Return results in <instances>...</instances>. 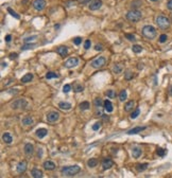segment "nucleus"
I'll list each match as a JSON object with an SVG mask.
<instances>
[{
    "mask_svg": "<svg viewBox=\"0 0 172 178\" xmlns=\"http://www.w3.org/2000/svg\"><path fill=\"white\" fill-rule=\"evenodd\" d=\"M80 171H81V168L79 166H70L63 168L61 170V173L64 176L71 177V176H74L78 174V173H80Z\"/></svg>",
    "mask_w": 172,
    "mask_h": 178,
    "instance_id": "obj_1",
    "label": "nucleus"
},
{
    "mask_svg": "<svg viewBox=\"0 0 172 178\" xmlns=\"http://www.w3.org/2000/svg\"><path fill=\"white\" fill-rule=\"evenodd\" d=\"M142 35L148 39H153L156 36V29L153 26H144L142 28Z\"/></svg>",
    "mask_w": 172,
    "mask_h": 178,
    "instance_id": "obj_2",
    "label": "nucleus"
},
{
    "mask_svg": "<svg viewBox=\"0 0 172 178\" xmlns=\"http://www.w3.org/2000/svg\"><path fill=\"white\" fill-rule=\"evenodd\" d=\"M141 17H142L141 12L138 10H131L126 14V19L131 22H137L141 19Z\"/></svg>",
    "mask_w": 172,
    "mask_h": 178,
    "instance_id": "obj_3",
    "label": "nucleus"
},
{
    "mask_svg": "<svg viewBox=\"0 0 172 178\" xmlns=\"http://www.w3.org/2000/svg\"><path fill=\"white\" fill-rule=\"evenodd\" d=\"M156 24L158 26V28L165 30V29H168L170 26V21H169V19L167 18V17L162 16V15H159V16L156 17Z\"/></svg>",
    "mask_w": 172,
    "mask_h": 178,
    "instance_id": "obj_4",
    "label": "nucleus"
},
{
    "mask_svg": "<svg viewBox=\"0 0 172 178\" xmlns=\"http://www.w3.org/2000/svg\"><path fill=\"white\" fill-rule=\"evenodd\" d=\"M105 64H106V58L103 56H100V57H98V58L94 60L92 63H90V66L95 69H100V68H102V67L105 66Z\"/></svg>",
    "mask_w": 172,
    "mask_h": 178,
    "instance_id": "obj_5",
    "label": "nucleus"
},
{
    "mask_svg": "<svg viewBox=\"0 0 172 178\" xmlns=\"http://www.w3.org/2000/svg\"><path fill=\"white\" fill-rule=\"evenodd\" d=\"M27 106H28V103H27V101L25 99H19V100H16L14 101L13 103L11 104V107L13 109H18V108H20V109H25Z\"/></svg>",
    "mask_w": 172,
    "mask_h": 178,
    "instance_id": "obj_6",
    "label": "nucleus"
},
{
    "mask_svg": "<svg viewBox=\"0 0 172 178\" xmlns=\"http://www.w3.org/2000/svg\"><path fill=\"white\" fill-rule=\"evenodd\" d=\"M32 6L34 8V10L36 11H43L46 8V1L45 0H34Z\"/></svg>",
    "mask_w": 172,
    "mask_h": 178,
    "instance_id": "obj_7",
    "label": "nucleus"
},
{
    "mask_svg": "<svg viewBox=\"0 0 172 178\" xmlns=\"http://www.w3.org/2000/svg\"><path fill=\"white\" fill-rule=\"evenodd\" d=\"M88 6L90 11H97L102 6V0H92Z\"/></svg>",
    "mask_w": 172,
    "mask_h": 178,
    "instance_id": "obj_8",
    "label": "nucleus"
},
{
    "mask_svg": "<svg viewBox=\"0 0 172 178\" xmlns=\"http://www.w3.org/2000/svg\"><path fill=\"white\" fill-rule=\"evenodd\" d=\"M60 119V114L57 111H50L48 114H47V121L48 122H56L57 120Z\"/></svg>",
    "mask_w": 172,
    "mask_h": 178,
    "instance_id": "obj_9",
    "label": "nucleus"
},
{
    "mask_svg": "<svg viewBox=\"0 0 172 178\" xmlns=\"http://www.w3.org/2000/svg\"><path fill=\"white\" fill-rule=\"evenodd\" d=\"M78 64H79V60L76 57H70V58H68L65 62L64 66L66 68H72V67H75Z\"/></svg>",
    "mask_w": 172,
    "mask_h": 178,
    "instance_id": "obj_10",
    "label": "nucleus"
},
{
    "mask_svg": "<svg viewBox=\"0 0 172 178\" xmlns=\"http://www.w3.org/2000/svg\"><path fill=\"white\" fill-rule=\"evenodd\" d=\"M113 166H114V162L113 160L110 158H104L102 160V166H103V170H107V168H111Z\"/></svg>",
    "mask_w": 172,
    "mask_h": 178,
    "instance_id": "obj_11",
    "label": "nucleus"
},
{
    "mask_svg": "<svg viewBox=\"0 0 172 178\" xmlns=\"http://www.w3.org/2000/svg\"><path fill=\"white\" fill-rule=\"evenodd\" d=\"M43 166L45 170H48V171H53L54 168H55V163H54L53 161H50V160H48V161H45Z\"/></svg>",
    "mask_w": 172,
    "mask_h": 178,
    "instance_id": "obj_12",
    "label": "nucleus"
},
{
    "mask_svg": "<svg viewBox=\"0 0 172 178\" xmlns=\"http://www.w3.org/2000/svg\"><path fill=\"white\" fill-rule=\"evenodd\" d=\"M27 171V161H20L19 163L17 164V172L19 173V174H22V173H25Z\"/></svg>",
    "mask_w": 172,
    "mask_h": 178,
    "instance_id": "obj_13",
    "label": "nucleus"
},
{
    "mask_svg": "<svg viewBox=\"0 0 172 178\" xmlns=\"http://www.w3.org/2000/svg\"><path fill=\"white\" fill-rule=\"evenodd\" d=\"M146 128H147L146 126H136V127L132 128V130H128V134H129V135H135V134H138V132H140L144 130Z\"/></svg>",
    "mask_w": 172,
    "mask_h": 178,
    "instance_id": "obj_14",
    "label": "nucleus"
},
{
    "mask_svg": "<svg viewBox=\"0 0 172 178\" xmlns=\"http://www.w3.org/2000/svg\"><path fill=\"white\" fill-rule=\"evenodd\" d=\"M104 109H105L106 112H112L113 110H114V107H113V104H112V102L110 100H106V101H104Z\"/></svg>",
    "mask_w": 172,
    "mask_h": 178,
    "instance_id": "obj_15",
    "label": "nucleus"
},
{
    "mask_svg": "<svg viewBox=\"0 0 172 178\" xmlns=\"http://www.w3.org/2000/svg\"><path fill=\"white\" fill-rule=\"evenodd\" d=\"M48 134V130L46 128H38L37 130H36V136H37L39 139H43L44 137H46Z\"/></svg>",
    "mask_w": 172,
    "mask_h": 178,
    "instance_id": "obj_16",
    "label": "nucleus"
},
{
    "mask_svg": "<svg viewBox=\"0 0 172 178\" xmlns=\"http://www.w3.org/2000/svg\"><path fill=\"white\" fill-rule=\"evenodd\" d=\"M56 52L61 56H66L67 54H68V49H67V47H65V46H60V47L57 48Z\"/></svg>",
    "mask_w": 172,
    "mask_h": 178,
    "instance_id": "obj_17",
    "label": "nucleus"
},
{
    "mask_svg": "<svg viewBox=\"0 0 172 178\" xmlns=\"http://www.w3.org/2000/svg\"><path fill=\"white\" fill-rule=\"evenodd\" d=\"M24 150H25V153L27 155H32L33 152H34V146H33V144H31V143H27L25 145Z\"/></svg>",
    "mask_w": 172,
    "mask_h": 178,
    "instance_id": "obj_18",
    "label": "nucleus"
},
{
    "mask_svg": "<svg viewBox=\"0 0 172 178\" xmlns=\"http://www.w3.org/2000/svg\"><path fill=\"white\" fill-rule=\"evenodd\" d=\"M31 175H32V177H34V178H42L44 174L39 168H33V170L31 171Z\"/></svg>",
    "mask_w": 172,
    "mask_h": 178,
    "instance_id": "obj_19",
    "label": "nucleus"
},
{
    "mask_svg": "<svg viewBox=\"0 0 172 178\" xmlns=\"http://www.w3.org/2000/svg\"><path fill=\"white\" fill-rule=\"evenodd\" d=\"M2 140H3L4 143L11 144L12 141H13V138H12V136L9 132H6V134H3V136H2Z\"/></svg>",
    "mask_w": 172,
    "mask_h": 178,
    "instance_id": "obj_20",
    "label": "nucleus"
},
{
    "mask_svg": "<svg viewBox=\"0 0 172 178\" xmlns=\"http://www.w3.org/2000/svg\"><path fill=\"white\" fill-rule=\"evenodd\" d=\"M141 6H142L141 0H133V1L131 2V8H132V10H137V8H140Z\"/></svg>",
    "mask_w": 172,
    "mask_h": 178,
    "instance_id": "obj_21",
    "label": "nucleus"
},
{
    "mask_svg": "<svg viewBox=\"0 0 172 178\" xmlns=\"http://www.w3.org/2000/svg\"><path fill=\"white\" fill-rule=\"evenodd\" d=\"M148 166H149V164H148V163H138V164H136L135 168H136V171H137V172H143V171H146V170H147Z\"/></svg>",
    "mask_w": 172,
    "mask_h": 178,
    "instance_id": "obj_22",
    "label": "nucleus"
},
{
    "mask_svg": "<svg viewBox=\"0 0 172 178\" xmlns=\"http://www.w3.org/2000/svg\"><path fill=\"white\" fill-rule=\"evenodd\" d=\"M33 118L32 117H30V116H26V117L22 119V124H24V125H32L33 124Z\"/></svg>",
    "mask_w": 172,
    "mask_h": 178,
    "instance_id": "obj_23",
    "label": "nucleus"
},
{
    "mask_svg": "<svg viewBox=\"0 0 172 178\" xmlns=\"http://www.w3.org/2000/svg\"><path fill=\"white\" fill-rule=\"evenodd\" d=\"M141 153H142L141 148H137V146L132 150V155H133V157H134V158H139L140 156H141Z\"/></svg>",
    "mask_w": 172,
    "mask_h": 178,
    "instance_id": "obj_24",
    "label": "nucleus"
},
{
    "mask_svg": "<svg viewBox=\"0 0 172 178\" xmlns=\"http://www.w3.org/2000/svg\"><path fill=\"white\" fill-rule=\"evenodd\" d=\"M32 80H33V74L32 73H27L21 78V82L22 83H29V82L32 81Z\"/></svg>",
    "mask_w": 172,
    "mask_h": 178,
    "instance_id": "obj_25",
    "label": "nucleus"
},
{
    "mask_svg": "<svg viewBox=\"0 0 172 178\" xmlns=\"http://www.w3.org/2000/svg\"><path fill=\"white\" fill-rule=\"evenodd\" d=\"M58 107L63 110H69L71 108V104L68 103V102H61V103L58 104Z\"/></svg>",
    "mask_w": 172,
    "mask_h": 178,
    "instance_id": "obj_26",
    "label": "nucleus"
},
{
    "mask_svg": "<svg viewBox=\"0 0 172 178\" xmlns=\"http://www.w3.org/2000/svg\"><path fill=\"white\" fill-rule=\"evenodd\" d=\"M135 106V102L134 101H129L128 103H125L124 105V110L125 111H131Z\"/></svg>",
    "mask_w": 172,
    "mask_h": 178,
    "instance_id": "obj_27",
    "label": "nucleus"
},
{
    "mask_svg": "<svg viewBox=\"0 0 172 178\" xmlns=\"http://www.w3.org/2000/svg\"><path fill=\"white\" fill-rule=\"evenodd\" d=\"M97 164H98V160L96 158H90L87 161V166L89 168H95L97 166Z\"/></svg>",
    "mask_w": 172,
    "mask_h": 178,
    "instance_id": "obj_28",
    "label": "nucleus"
},
{
    "mask_svg": "<svg viewBox=\"0 0 172 178\" xmlns=\"http://www.w3.org/2000/svg\"><path fill=\"white\" fill-rule=\"evenodd\" d=\"M89 102H87V101H84V102H82V103H80V105H79V107H80V109L81 110H87L88 108H89Z\"/></svg>",
    "mask_w": 172,
    "mask_h": 178,
    "instance_id": "obj_29",
    "label": "nucleus"
},
{
    "mask_svg": "<svg viewBox=\"0 0 172 178\" xmlns=\"http://www.w3.org/2000/svg\"><path fill=\"white\" fill-rule=\"evenodd\" d=\"M134 78V74L132 73V71L131 70H126L125 73H124V78L126 81H130V80H132Z\"/></svg>",
    "mask_w": 172,
    "mask_h": 178,
    "instance_id": "obj_30",
    "label": "nucleus"
},
{
    "mask_svg": "<svg viewBox=\"0 0 172 178\" xmlns=\"http://www.w3.org/2000/svg\"><path fill=\"white\" fill-rule=\"evenodd\" d=\"M126 96H128V94H126V90H121L120 93H119V100L121 102H124L126 100Z\"/></svg>",
    "mask_w": 172,
    "mask_h": 178,
    "instance_id": "obj_31",
    "label": "nucleus"
},
{
    "mask_svg": "<svg viewBox=\"0 0 172 178\" xmlns=\"http://www.w3.org/2000/svg\"><path fill=\"white\" fill-rule=\"evenodd\" d=\"M94 104L95 106L98 108V107H101V106L104 104V102H102V100L100 99V98H97V99H95L94 100Z\"/></svg>",
    "mask_w": 172,
    "mask_h": 178,
    "instance_id": "obj_32",
    "label": "nucleus"
},
{
    "mask_svg": "<svg viewBox=\"0 0 172 178\" xmlns=\"http://www.w3.org/2000/svg\"><path fill=\"white\" fill-rule=\"evenodd\" d=\"M132 50L134 53H140L142 51V47L139 46V44H134V46L132 47Z\"/></svg>",
    "mask_w": 172,
    "mask_h": 178,
    "instance_id": "obj_33",
    "label": "nucleus"
},
{
    "mask_svg": "<svg viewBox=\"0 0 172 178\" xmlns=\"http://www.w3.org/2000/svg\"><path fill=\"white\" fill-rule=\"evenodd\" d=\"M83 89H84L83 86L80 85V84H78V83L73 85V90H74L75 92H81V91H83Z\"/></svg>",
    "mask_w": 172,
    "mask_h": 178,
    "instance_id": "obj_34",
    "label": "nucleus"
},
{
    "mask_svg": "<svg viewBox=\"0 0 172 178\" xmlns=\"http://www.w3.org/2000/svg\"><path fill=\"white\" fill-rule=\"evenodd\" d=\"M113 71H114L115 73H121V71H122V67H121V65H119V64H117V65H115L114 66V68H113Z\"/></svg>",
    "mask_w": 172,
    "mask_h": 178,
    "instance_id": "obj_35",
    "label": "nucleus"
},
{
    "mask_svg": "<svg viewBox=\"0 0 172 178\" xmlns=\"http://www.w3.org/2000/svg\"><path fill=\"white\" fill-rule=\"evenodd\" d=\"M60 76V75L58 74H56V73H54V72H48L47 74H46V78L47 80H50V78H58Z\"/></svg>",
    "mask_w": 172,
    "mask_h": 178,
    "instance_id": "obj_36",
    "label": "nucleus"
},
{
    "mask_svg": "<svg viewBox=\"0 0 172 178\" xmlns=\"http://www.w3.org/2000/svg\"><path fill=\"white\" fill-rule=\"evenodd\" d=\"M8 12L10 13V14H11L13 17H14V18H16V19H19V18H20V17H19V15H18V14H17V13H16L15 11H13L11 8H8Z\"/></svg>",
    "mask_w": 172,
    "mask_h": 178,
    "instance_id": "obj_37",
    "label": "nucleus"
},
{
    "mask_svg": "<svg viewBox=\"0 0 172 178\" xmlns=\"http://www.w3.org/2000/svg\"><path fill=\"white\" fill-rule=\"evenodd\" d=\"M105 94L110 98V99H114V98L116 96V92H115V90H107L105 92Z\"/></svg>",
    "mask_w": 172,
    "mask_h": 178,
    "instance_id": "obj_38",
    "label": "nucleus"
},
{
    "mask_svg": "<svg viewBox=\"0 0 172 178\" xmlns=\"http://www.w3.org/2000/svg\"><path fill=\"white\" fill-rule=\"evenodd\" d=\"M139 114H140V109H139V108H136V109H135L133 112H132V114H131V118H132V119H136L138 116H139Z\"/></svg>",
    "mask_w": 172,
    "mask_h": 178,
    "instance_id": "obj_39",
    "label": "nucleus"
},
{
    "mask_svg": "<svg viewBox=\"0 0 172 178\" xmlns=\"http://www.w3.org/2000/svg\"><path fill=\"white\" fill-rule=\"evenodd\" d=\"M156 154L158 155V156H160V157H164V156L166 155V150H164V148H157V150H156Z\"/></svg>",
    "mask_w": 172,
    "mask_h": 178,
    "instance_id": "obj_40",
    "label": "nucleus"
},
{
    "mask_svg": "<svg viewBox=\"0 0 172 178\" xmlns=\"http://www.w3.org/2000/svg\"><path fill=\"white\" fill-rule=\"evenodd\" d=\"M167 39H168V36H167L166 34H161L160 36H159V39H158V40H159V42H167Z\"/></svg>",
    "mask_w": 172,
    "mask_h": 178,
    "instance_id": "obj_41",
    "label": "nucleus"
},
{
    "mask_svg": "<svg viewBox=\"0 0 172 178\" xmlns=\"http://www.w3.org/2000/svg\"><path fill=\"white\" fill-rule=\"evenodd\" d=\"M70 90H71V85H69V84H66V85H64V87H63V91L65 93H68Z\"/></svg>",
    "mask_w": 172,
    "mask_h": 178,
    "instance_id": "obj_42",
    "label": "nucleus"
},
{
    "mask_svg": "<svg viewBox=\"0 0 172 178\" xmlns=\"http://www.w3.org/2000/svg\"><path fill=\"white\" fill-rule=\"evenodd\" d=\"M66 6L67 8H71V6H75V1L74 0H68V1H66Z\"/></svg>",
    "mask_w": 172,
    "mask_h": 178,
    "instance_id": "obj_43",
    "label": "nucleus"
},
{
    "mask_svg": "<svg viewBox=\"0 0 172 178\" xmlns=\"http://www.w3.org/2000/svg\"><path fill=\"white\" fill-rule=\"evenodd\" d=\"M100 128H101V123L100 122H97L93 125V130H99Z\"/></svg>",
    "mask_w": 172,
    "mask_h": 178,
    "instance_id": "obj_44",
    "label": "nucleus"
},
{
    "mask_svg": "<svg viewBox=\"0 0 172 178\" xmlns=\"http://www.w3.org/2000/svg\"><path fill=\"white\" fill-rule=\"evenodd\" d=\"M125 37L128 38L130 42H135V40H136V39H135V36H134L133 34H125Z\"/></svg>",
    "mask_w": 172,
    "mask_h": 178,
    "instance_id": "obj_45",
    "label": "nucleus"
},
{
    "mask_svg": "<svg viewBox=\"0 0 172 178\" xmlns=\"http://www.w3.org/2000/svg\"><path fill=\"white\" fill-rule=\"evenodd\" d=\"M90 46H92V42H90V40H85V42H84V48L86 49V50H88V49L90 48Z\"/></svg>",
    "mask_w": 172,
    "mask_h": 178,
    "instance_id": "obj_46",
    "label": "nucleus"
},
{
    "mask_svg": "<svg viewBox=\"0 0 172 178\" xmlns=\"http://www.w3.org/2000/svg\"><path fill=\"white\" fill-rule=\"evenodd\" d=\"M73 42H74V44H76V46H79V44L82 42V38H81V37H75L73 39Z\"/></svg>",
    "mask_w": 172,
    "mask_h": 178,
    "instance_id": "obj_47",
    "label": "nucleus"
},
{
    "mask_svg": "<svg viewBox=\"0 0 172 178\" xmlns=\"http://www.w3.org/2000/svg\"><path fill=\"white\" fill-rule=\"evenodd\" d=\"M95 50L96 51H102L103 50V46L101 44H97L96 46H95Z\"/></svg>",
    "mask_w": 172,
    "mask_h": 178,
    "instance_id": "obj_48",
    "label": "nucleus"
},
{
    "mask_svg": "<svg viewBox=\"0 0 172 178\" xmlns=\"http://www.w3.org/2000/svg\"><path fill=\"white\" fill-rule=\"evenodd\" d=\"M36 37H37V36H35V35H34V36H31V37H27V38L25 39V42H26V44H29L30 42H32L33 39H35Z\"/></svg>",
    "mask_w": 172,
    "mask_h": 178,
    "instance_id": "obj_49",
    "label": "nucleus"
},
{
    "mask_svg": "<svg viewBox=\"0 0 172 178\" xmlns=\"http://www.w3.org/2000/svg\"><path fill=\"white\" fill-rule=\"evenodd\" d=\"M34 46H35L34 44H26V46H24L21 49H22V50H27V49H32Z\"/></svg>",
    "mask_w": 172,
    "mask_h": 178,
    "instance_id": "obj_50",
    "label": "nucleus"
},
{
    "mask_svg": "<svg viewBox=\"0 0 172 178\" xmlns=\"http://www.w3.org/2000/svg\"><path fill=\"white\" fill-rule=\"evenodd\" d=\"M92 0H78V2L80 4H87V3H90Z\"/></svg>",
    "mask_w": 172,
    "mask_h": 178,
    "instance_id": "obj_51",
    "label": "nucleus"
},
{
    "mask_svg": "<svg viewBox=\"0 0 172 178\" xmlns=\"http://www.w3.org/2000/svg\"><path fill=\"white\" fill-rule=\"evenodd\" d=\"M167 8H168L169 10L172 11V0H169V1L167 2Z\"/></svg>",
    "mask_w": 172,
    "mask_h": 178,
    "instance_id": "obj_52",
    "label": "nucleus"
},
{
    "mask_svg": "<svg viewBox=\"0 0 172 178\" xmlns=\"http://www.w3.org/2000/svg\"><path fill=\"white\" fill-rule=\"evenodd\" d=\"M17 53H11L10 54V58H12V60H14V58H17Z\"/></svg>",
    "mask_w": 172,
    "mask_h": 178,
    "instance_id": "obj_53",
    "label": "nucleus"
},
{
    "mask_svg": "<svg viewBox=\"0 0 172 178\" xmlns=\"http://www.w3.org/2000/svg\"><path fill=\"white\" fill-rule=\"evenodd\" d=\"M11 39H12V36H11V35H7V36H6V42H11Z\"/></svg>",
    "mask_w": 172,
    "mask_h": 178,
    "instance_id": "obj_54",
    "label": "nucleus"
},
{
    "mask_svg": "<svg viewBox=\"0 0 172 178\" xmlns=\"http://www.w3.org/2000/svg\"><path fill=\"white\" fill-rule=\"evenodd\" d=\"M169 94H170V96H172V85L169 87Z\"/></svg>",
    "mask_w": 172,
    "mask_h": 178,
    "instance_id": "obj_55",
    "label": "nucleus"
},
{
    "mask_svg": "<svg viewBox=\"0 0 172 178\" xmlns=\"http://www.w3.org/2000/svg\"><path fill=\"white\" fill-rule=\"evenodd\" d=\"M2 68H4V67H7V63H4V62H2Z\"/></svg>",
    "mask_w": 172,
    "mask_h": 178,
    "instance_id": "obj_56",
    "label": "nucleus"
},
{
    "mask_svg": "<svg viewBox=\"0 0 172 178\" xmlns=\"http://www.w3.org/2000/svg\"><path fill=\"white\" fill-rule=\"evenodd\" d=\"M151 1H157V0H151Z\"/></svg>",
    "mask_w": 172,
    "mask_h": 178,
    "instance_id": "obj_57",
    "label": "nucleus"
}]
</instances>
